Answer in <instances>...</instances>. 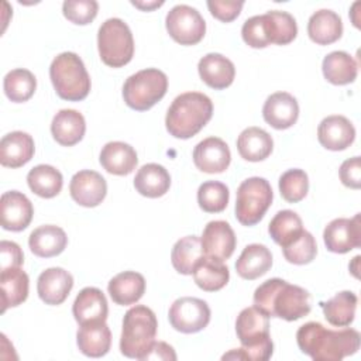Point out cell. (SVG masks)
<instances>
[{
    "label": "cell",
    "instance_id": "obj_1",
    "mask_svg": "<svg viewBox=\"0 0 361 361\" xmlns=\"http://www.w3.org/2000/svg\"><path fill=\"white\" fill-rule=\"evenodd\" d=\"M300 351L314 361H340L360 348V333L355 329L331 330L319 322H307L296 331Z\"/></svg>",
    "mask_w": 361,
    "mask_h": 361
},
{
    "label": "cell",
    "instance_id": "obj_2",
    "mask_svg": "<svg viewBox=\"0 0 361 361\" xmlns=\"http://www.w3.org/2000/svg\"><path fill=\"white\" fill-rule=\"evenodd\" d=\"M254 306L268 317H279L295 322L310 313V293L281 278L262 282L254 292Z\"/></svg>",
    "mask_w": 361,
    "mask_h": 361
},
{
    "label": "cell",
    "instance_id": "obj_3",
    "mask_svg": "<svg viewBox=\"0 0 361 361\" xmlns=\"http://www.w3.org/2000/svg\"><path fill=\"white\" fill-rule=\"evenodd\" d=\"M235 333L241 348L224 354L223 360L267 361L274 353V343L269 336V317L255 306L245 307L235 320Z\"/></svg>",
    "mask_w": 361,
    "mask_h": 361
},
{
    "label": "cell",
    "instance_id": "obj_4",
    "mask_svg": "<svg viewBox=\"0 0 361 361\" xmlns=\"http://www.w3.org/2000/svg\"><path fill=\"white\" fill-rule=\"evenodd\" d=\"M212 116L213 103L209 96L199 92H186L173 99L166 111L165 126L175 138L188 140L196 135Z\"/></svg>",
    "mask_w": 361,
    "mask_h": 361
},
{
    "label": "cell",
    "instance_id": "obj_5",
    "mask_svg": "<svg viewBox=\"0 0 361 361\" xmlns=\"http://www.w3.org/2000/svg\"><path fill=\"white\" fill-rule=\"evenodd\" d=\"M158 322L155 313L144 306L135 305L128 309L123 319L120 351L128 358L142 360L154 344Z\"/></svg>",
    "mask_w": 361,
    "mask_h": 361
},
{
    "label": "cell",
    "instance_id": "obj_6",
    "mask_svg": "<svg viewBox=\"0 0 361 361\" xmlns=\"http://www.w3.org/2000/svg\"><path fill=\"white\" fill-rule=\"evenodd\" d=\"M49 78L56 94L68 102H80L90 92V76L75 52H62L49 66Z\"/></svg>",
    "mask_w": 361,
    "mask_h": 361
},
{
    "label": "cell",
    "instance_id": "obj_7",
    "mask_svg": "<svg viewBox=\"0 0 361 361\" xmlns=\"http://www.w3.org/2000/svg\"><path fill=\"white\" fill-rule=\"evenodd\" d=\"M168 90L166 75L157 68H147L128 76L123 85L126 104L137 111L149 110Z\"/></svg>",
    "mask_w": 361,
    "mask_h": 361
},
{
    "label": "cell",
    "instance_id": "obj_8",
    "mask_svg": "<svg viewBox=\"0 0 361 361\" xmlns=\"http://www.w3.org/2000/svg\"><path fill=\"white\" fill-rule=\"evenodd\" d=\"M100 59L111 68L127 65L134 55V38L130 27L121 18H107L97 32Z\"/></svg>",
    "mask_w": 361,
    "mask_h": 361
},
{
    "label": "cell",
    "instance_id": "obj_9",
    "mask_svg": "<svg viewBox=\"0 0 361 361\" xmlns=\"http://www.w3.org/2000/svg\"><path fill=\"white\" fill-rule=\"evenodd\" d=\"M272 199V188L265 178L252 176L243 180L237 189L235 219L247 227L259 223Z\"/></svg>",
    "mask_w": 361,
    "mask_h": 361
},
{
    "label": "cell",
    "instance_id": "obj_10",
    "mask_svg": "<svg viewBox=\"0 0 361 361\" xmlns=\"http://www.w3.org/2000/svg\"><path fill=\"white\" fill-rule=\"evenodd\" d=\"M168 34L180 45H195L200 42L206 32V21L192 6L178 4L172 7L165 18Z\"/></svg>",
    "mask_w": 361,
    "mask_h": 361
},
{
    "label": "cell",
    "instance_id": "obj_11",
    "mask_svg": "<svg viewBox=\"0 0 361 361\" xmlns=\"http://www.w3.org/2000/svg\"><path fill=\"white\" fill-rule=\"evenodd\" d=\"M168 317L176 331L192 334L203 330L209 324L210 307L203 299L183 296L171 305Z\"/></svg>",
    "mask_w": 361,
    "mask_h": 361
},
{
    "label": "cell",
    "instance_id": "obj_12",
    "mask_svg": "<svg viewBox=\"0 0 361 361\" xmlns=\"http://www.w3.org/2000/svg\"><path fill=\"white\" fill-rule=\"evenodd\" d=\"M326 248L336 254H345L361 245V216L357 213L351 219L340 217L331 220L324 231Z\"/></svg>",
    "mask_w": 361,
    "mask_h": 361
},
{
    "label": "cell",
    "instance_id": "obj_13",
    "mask_svg": "<svg viewBox=\"0 0 361 361\" xmlns=\"http://www.w3.org/2000/svg\"><path fill=\"white\" fill-rule=\"evenodd\" d=\"M200 241L206 257L223 262L233 255L237 244L231 226L224 220L209 221L203 230Z\"/></svg>",
    "mask_w": 361,
    "mask_h": 361
},
{
    "label": "cell",
    "instance_id": "obj_14",
    "mask_svg": "<svg viewBox=\"0 0 361 361\" xmlns=\"http://www.w3.org/2000/svg\"><path fill=\"white\" fill-rule=\"evenodd\" d=\"M69 192L78 204L83 207H96L106 197L107 183L99 172L83 169L72 176Z\"/></svg>",
    "mask_w": 361,
    "mask_h": 361
},
{
    "label": "cell",
    "instance_id": "obj_15",
    "mask_svg": "<svg viewBox=\"0 0 361 361\" xmlns=\"http://www.w3.org/2000/svg\"><path fill=\"white\" fill-rule=\"evenodd\" d=\"M34 207L31 200L18 190H8L1 195L0 217L1 227L8 231H23L32 220Z\"/></svg>",
    "mask_w": 361,
    "mask_h": 361
},
{
    "label": "cell",
    "instance_id": "obj_16",
    "mask_svg": "<svg viewBox=\"0 0 361 361\" xmlns=\"http://www.w3.org/2000/svg\"><path fill=\"white\" fill-rule=\"evenodd\" d=\"M231 161L228 145L219 137H207L193 149V162L206 173L224 172Z\"/></svg>",
    "mask_w": 361,
    "mask_h": 361
},
{
    "label": "cell",
    "instance_id": "obj_17",
    "mask_svg": "<svg viewBox=\"0 0 361 361\" xmlns=\"http://www.w3.org/2000/svg\"><path fill=\"white\" fill-rule=\"evenodd\" d=\"M317 140L326 149L343 151L354 142L355 128L344 116H327L317 127Z\"/></svg>",
    "mask_w": 361,
    "mask_h": 361
},
{
    "label": "cell",
    "instance_id": "obj_18",
    "mask_svg": "<svg viewBox=\"0 0 361 361\" xmlns=\"http://www.w3.org/2000/svg\"><path fill=\"white\" fill-rule=\"evenodd\" d=\"M73 288V276L63 268L54 267L42 271L37 281V292L47 305H61Z\"/></svg>",
    "mask_w": 361,
    "mask_h": 361
},
{
    "label": "cell",
    "instance_id": "obj_19",
    "mask_svg": "<svg viewBox=\"0 0 361 361\" xmlns=\"http://www.w3.org/2000/svg\"><path fill=\"white\" fill-rule=\"evenodd\" d=\"M264 120L276 130L292 127L299 117L298 100L288 92L272 93L262 107Z\"/></svg>",
    "mask_w": 361,
    "mask_h": 361
},
{
    "label": "cell",
    "instance_id": "obj_20",
    "mask_svg": "<svg viewBox=\"0 0 361 361\" xmlns=\"http://www.w3.org/2000/svg\"><path fill=\"white\" fill-rule=\"evenodd\" d=\"M72 313L79 326L94 322H106L109 314L107 299L99 288H83L75 298Z\"/></svg>",
    "mask_w": 361,
    "mask_h": 361
},
{
    "label": "cell",
    "instance_id": "obj_21",
    "mask_svg": "<svg viewBox=\"0 0 361 361\" xmlns=\"http://www.w3.org/2000/svg\"><path fill=\"white\" fill-rule=\"evenodd\" d=\"M197 71L200 79L212 89L221 90L228 87L235 76L234 63L221 54L210 52L204 55L199 63Z\"/></svg>",
    "mask_w": 361,
    "mask_h": 361
},
{
    "label": "cell",
    "instance_id": "obj_22",
    "mask_svg": "<svg viewBox=\"0 0 361 361\" xmlns=\"http://www.w3.org/2000/svg\"><path fill=\"white\" fill-rule=\"evenodd\" d=\"M35 151L34 140L24 131H11L0 141V164L7 168H20L31 161Z\"/></svg>",
    "mask_w": 361,
    "mask_h": 361
},
{
    "label": "cell",
    "instance_id": "obj_23",
    "mask_svg": "<svg viewBox=\"0 0 361 361\" xmlns=\"http://www.w3.org/2000/svg\"><path fill=\"white\" fill-rule=\"evenodd\" d=\"M99 161L109 173L124 176L135 169L138 157L130 144L123 141H110L102 148Z\"/></svg>",
    "mask_w": 361,
    "mask_h": 361
},
{
    "label": "cell",
    "instance_id": "obj_24",
    "mask_svg": "<svg viewBox=\"0 0 361 361\" xmlns=\"http://www.w3.org/2000/svg\"><path fill=\"white\" fill-rule=\"evenodd\" d=\"M86 131V121L82 113L73 109L59 110L51 123V133L54 140L63 145L72 147L78 144Z\"/></svg>",
    "mask_w": 361,
    "mask_h": 361
},
{
    "label": "cell",
    "instance_id": "obj_25",
    "mask_svg": "<svg viewBox=\"0 0 361 361\" xmlns=\"http://www.w3.org/2000/svg\"><path fill=\"white\" fill-rule=\"evenodd\" d=\"M107 290L114 303L120 306L134 305L145 292V279L140 272L124 271L110 279Z\"/></svg>",
    "mask_w": 361,
    "mask_h": 361
},
{
    "label": "cell",
    "instance_id": "obj_26",
    "mask_svg": "<svg viewBox=\"0 0 361 361\" xmlns=\"http://www.w3.org/2000/svg\"><path fill=\"white\" fill-rule=\"evenodd\" d=\"M76 343L82 354L99 358L109 353L111 345V331L106 322L82 324L76 333Z\"/></svg>",
    "mask_w": 361,
    "mask_h": 361
},
{
    "label": "cell",
    "instance_id": "obj_27",
    "mask_svg": "<svg viewBox=\"0 0 361 361\" xmlns=\"http://www.w3.org/2000/svg\"><path fill=\"white\" fill-rule=\"evenodd\" d=\"M68 244L66 233L54 224L39 226L31 231L28 247L31 252L39 258H51L59 255Z\"/></svg>",
    "mask_w": 361,
    "mask_h": 361
},
{
    "label": "cell",
    "instance_id": "obj_28",
    "mask_svg": "<svg viewBox=\"0 0 361 361\" xmlns=\"http://www.w3.org/2000/svg\"><path fill=\"white\" fill-rule=\"evenodd\" d=\"M309 38L319 45H329L340 39L343 34L341 17L329 8L313 13L307 21Z\"/></svg>",
    "mask_w": 361,
    "mask_h": 361
},
{
    "label": "cell",
    "instance_id": "obj_29",
    "mask_svg": "<svg viewBox=\"0 0 361 361\" xmlns=\"http://www.w3.org/2000/svg\"><path fill=\"white\" fill-rule=\"evenodd\" d=\"M271 267L272 254L264 244H248L235 261L237 274L248 281L265 275Z\"/></svg>",
    "mask_w": 361,
    "mask_h": 361
},
{
    "label": "cell",
    "instance_id": "obj_30",
    "mask_svg": "<svg viewBox=\"0 0 361 361\" xmlns=\"http://www.w3.org/2000/svg\"><path fill=\"white\" fill-rule=\"evenodd\" d=\"M262 17V27L268 44L286 45L290 44L298 35L296 20L288 11L269 10Z\"/></svg>",
    "mask_w": 361,
    "mask_h": 361
},
{
    "label": "cell",
    "instance_id": "obj_31",
    "mask_svg": "<svg viewBox=\"0 0 361 361\" xmlns=\"http://www.w3.org/2000/svg\"><path fill=\"white\" fill-rule=\"evenodd\" d=\"M237 149L245 161L259 162L271 155L274 140L265 130L259 127H248L240 133L237 138Z\"/></svg>",
    "mask_w": 361,
    "mask_h": 361
},
{
    "label": "cell",
    "instance_id": "obj_32",
    "mask_svg": "<svg viewBox=\"0 0 361 361\" xmlns=\"http://www.w3.org/2000/svg\"><path fill=\"white\" fill-rule=\"evenodd\" d=\"M171 186L169 172L159 164L142 165L134 178L135 190L145 197H161Z\"/></svg>",
    "mask_w": 361,
    "mask_h": 361
},
{
    "label": "cell",
    "instance_id": "obj_33",
    "mask_svg": "<svg viewBox=\"0 0 361 361\" xmlns=\"http://www.w3.org/2000/svg\"><path fill=\"white\" fill-rule=\"evenodd\" d=\"M0 288H1V313L7 307L21 305L28 296L30 279L28 275L20 268H7L0 272Z\"/></svg>",
    "mask_w": 361,
    "mask_h": 361
},
{
    "label": "cell",
    "instance_id": "obj_34",
    "mask_svg": "<svg viewBox=\"0 0 361 361\" xmlns=\"http://www.w3.org/2000/svg\"><path fill=\"white\" fill-rule=\"evenodd\" d=\"M195 283L206 292H216L224 288L230 279V271L223 261L203 255L193 268Z\"/></svg>",
    "mask_w": 361,
    "mask_h": 361
},
{
    "label": "cell",
    "instance_id": "obj_35",
    "mask_svg": "<svg viewBox=\"0 0 361 361\" xmlns=\"http://www.w3.org/2000/svg\"><path fill=\"white\" fill-rule=\"evenodd\" d=\"M322 71L327 82L341 86L355 80L358 73V63L350 54L344 51H333L324 56Z\"/></svg>",
    "mask_w": 361,
    "mask_h": 361
},
{
    "label": "cell",
    "instance_id": "obj_36",
    "mask_svg": "<svg viewBox=\"0 0 361 361\" xmlns=\"http://www.w3.org/2000/svg\"><path fill=\"white\" fill-rule=\"evenodd\" d=\"M358 298L351 290H341L327 302H322L324 319L337 327H347L355 317Z\"/></svg>",
    "mask_w": 361,
    "mask_h": 361
},
{
    "label": "cell",
    "instance_id": "obj_37",
    "mask_svg": "<svg viewBox=\"0 0 361 361\" xmlns=\"http://www.w3.org/2000/svg\"><path fill=\"white\" fill-rule=\"evenodd\" d=\"M27 183L30 189L39 197H55L63 185L62 173L52 165H37L27 175Z\"/></svg>",
    "mask_w": 361,
    "mask_h": 361
},
{
    "label": "cell",
    "instance_id": "obj_38",
    "mask_svg": "<svg viewBox=\"0 0 361 361\" xmlns=\"http://www.w3.org/2000/svg\"><path fill=\"white\" fill-rule=\"evenodd\" d=\"M204 255L202 241L197 235H186L178 240L171 252L173 268L182 275H192L195 265Z\"/></svg>",
    "mask_w": 361,
    "mask_h": 361
},
{
    "label": "cell",
    "instance_id": "obj_39",
    "mask_svg": "<svg viewBox=\"0 0 361 361\" xmlns=\"http://www.w3.org/2000/svg\"><path fill=\"white\" fill-rule=\"evenodd\" d=\"M303 230L302 219L293 210L278 212L268 224L269 235L282 248L296 240Z\"/></svg>",
    "mask_w": 361,
    "mask_h": 361
},
{
    "label": "cell",
    "instance_id": "obj_40",
    "mask_svg": "<svg viewBox=\"0 0 361 361\" xmlns=\"http://www.w3.org/2000/svg\"><path fill=\"white\" fill-rule=\"evenodd\" d=\"M6 96L14 103H23L32 97L37 89V79L28 69L18 68L10 71L3 80Z\"/></svg>",
    "mask_w": 361,
    "mask_h": 361
},
{
    "label": "cell",
    "instance_id": "obj_41",
    "mask_svg": "<svg viewBox=\"0 0 361 361\" xmlns=\"http://www.w3.org/2000/svg\"><path fill=\"white\" fill-rule=\"evenodd\" d=\"M228 188L219 180H206L197 189L199 207L206 213H220L228 204Z\"/></svg>",
    "mask_w": 361,
    "mask_h": 361
},
{
    "label": "cell",
    "instance_id": "obj_42",
    "mask_svg": "<svg viewBox=\"0 0 361 361\" xmlns=\"http://www.w3.org/2000/svg\"><path fill=\"white\" fill-rule=\"evenodd\" d=\"M309 178L303 169H288L279 178L281 196L289 203H298L307 195Z\"/></svg>",
    "mask_w": 361,
    "mask_h": 361
},
{
    "label": "cell",
    "instance_id": "obj_43",
    "mask_svg": "<svg viewBox=\"0 0 361 361\" xmlns=\"http://www.w3.org/2000/svg\"><path fill=\"white\" fill-rule=\"evenodd\" d=\"M282 252L288 262L305 265L314 259L317 254V244L314 237L307 230H303L296 240L282 248Z\"/></svg>",
    "mask_w": 361,
    "mask_h": 361
},
{
    "label": "cell",
    "instance_id": "obj_44",
    "mask_svg": "<svg viewBox=\"0 0 361 361\" xmlns=\"http://www.w3.org/2000/svg\"><path fill=\"white\" fill-rule=\"evenodd\" d=\"M99 11L96 0H66L62 4L65 18L78 25H86L94 20Z\"/></svg>",
    "mask_w": 361,
    "mask_h": 361
},
{
    "label": "cell",
    "instance_id": "obj_45",
    "mask_svg": "<svg viewBox=\"0 0 361 361\" xmlns=\"http://www.w3.org/2000/svg\"><path fill=\"white\" fill-rule=\"evenodd\" d=\"M241 37L244 42L251 48H265L269 45L265 38L261 16H254L244 21L241 28Z\"/></svg>",
    "mask_w": 361,
    "mask_h": 361
},
{
    "label": "cell",
    "instance_id": "obj_46",
    "mask_svg": "<svg viewBox=\"0 0 361 361\" xmlns=\"http://www.w3.org/2000/svg\"><path fill=\"white\" fill-rule=\"evenodd\" d=\"M244 6V1H220V0H209L207 8L210 14L223 21V23H231L238 17L241 13V8Z\"/></svg>",
    "mask_w": 361,
    "mask_h": 361
},
{
    "label": "cell",
    "instance_id": "obj_47",
    "mask_svg": "<svg viewBox=\"0 0 361 361\" xmlns=\"http://www.w3.org/2000/svg\"><path fill=\"white\" fill-rule=\"evenodd\" d=\"M340 180L344 186L351 189H360L361 186V162L360 157H353L345 159L338 171Z\"/></svg>",
    "mask_w": 361,
    "mask_h": 361
},
{
    "label": "cell",
    "instance_id": "obj_48",
    "mask_svg": "<svg viewBox=\"0 0 361 361\" xmlns=\"http://www.w3.org/2000/svg\"><path fill=\"white\" fill-rule=\"evenodd\" d=\"M24 262V254L20 245L14 241L3 240L0 243V271L7 268L21 267Z\"/></svg>",
    "mask_w": 361,
    "mask_h": 361
},
{
    "label": "cell",
    "instance_id": "obj_49",
    "mask_svg": "<svg viewBox=\"0 0 361 361\" xmlns=\"http://www.w3.org/2000/svg\"><path fill=\"white\" fill-rule=\"evenodd\" d=\"M142 360H176V354L173 348L164 341H154L149 351L145 354Z\"/></svg>",
    "mask_w": 361,
    "mask_h": 361
},
{
    "label": "cell",
    "instance_id": "obj_50",
    "mask_svg": "<svg viewBox=\"0 0 361 361\" xmlns=\"http://www.w3.org/2000/svg\"><path fill=\"white\" fill-rule=\"evenodd\" d=\"M131 4L144 10V11H149V10H154L157 7H161L164 4V1H131Z\"/></svg>",
    "mask_w": 361,
    "mask_h": 361
}]
</instances>
